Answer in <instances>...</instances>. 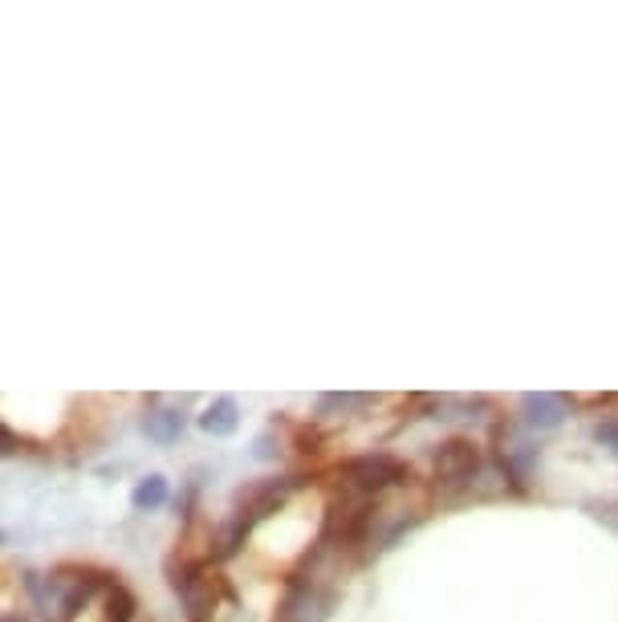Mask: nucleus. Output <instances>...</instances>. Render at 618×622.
Wrapping results in <instances>:
<instances>
[{"mask_svg":"<svg viewBox=\"0 0 618 622\" xmlns=\"http://www.w3.org/2000/svg\"><path fill=\"white\" fill-rule=\"evenodd\" d=\"M0 622H25L21 614H0Z\"/></svg>","mask_w":618,"mask_h":622,"instance_id":"nucleus-12","label":"nucleus"},{"mask_svg":"<svg viewBox=\"0 0 618 622\" xmlns=\"http://www.w3.org/2000/svg\"><path fill=\"white\" fill-rule=\"evenodd\" d=\"M98 586H102V577L98 574H29V590L33 598H37V607H41V614L53 622H74L82 610L90 607V598L98 594Z\"/></svg>","mask_w":618,"mask_h":622,"instance_id":"nucleus-1","label":"nucleus"},{"mask_svg":"<svg viewBox=\"0 0 618 622\" xmlns=\"http://www.w3.org/2000/svg\"><path fill=\"white\" fill-rule=\"evenodd\" d=\"M200 427L208 432V436H232L236 427H240V407H236V399H228V395H220V399H212V403L203 407L200 415Z\"/></svg>","mask_w":618,"mask_h":622,"instance_id":"nucleus-7","label":"nucleus"},{"mask_svg":"<svg viewBox=\"0 0 618 622\" xmlns=\"http://www.w3.org/2000/svg\"><path fill=\"white\" fill-rule=\"evenodd\" d=\"M521 411H526L529 427H557V423L570 415V403H566L561 395L537 390V395H526V399H521Z\"/></svg>","mask_w":618,"mask_h":622,"instance_id":"nucleus-5","label":"nucleus"},{"mask_svg":"<svg viewBox=\"0 0 618 622\" xmlns=\"http://www.w3.org/2000/svg\"><path fill=\"white\" fill-rule=\"evenodd\" d=\"M16 451H21V439L0 423V460H4V456H16Z\"/></svg>","mask_w":618,"mask_h":622,"instance_id":"nucleus-11","label":"nucleus"},{"mask_svg":"<svg viewBox=\"0 0 618 622\" xmlns=\"http://www.w3.org/2000/svg\"><path fill=\"white\" fill-rule=\"evenodd\" d=\"M477 472H480V451L472 439L456 436L435 451V481L444 484V488H460V484H468Z\"/></svg>","mask_w":618,"mask_h":622,"instance_id":"nucleus-3","label":"nucleus"},{"mask_svg":"<svg viewBox=\"0 0 618 622\" xmlns=\"http://www.w3.org/2000/svg\"><path fill=\"white\" fill-rule=\"evenodd\" d=\"M131 500H135V509H139V513L163 509V505H168V481H163V476H147V481L135 484Z\"/></svg>","mask_w":618,"mask_h":622,"instance_id":"nucleus-8","label":"nucleus"},{"mask_svg":"<svg viewBox=\"0 0 618 622\" xmlns=\"http://www.w3.org/2000/svg\"><path fill=\"white\" fill-rule=\"evenodd\" d=\"M407 476H411V468L391 451H367V456H355L338 468V481L358 497H374L391 484H403Z\"/></svg>","mask_w":618,"mask_h":622,"instance_id":"nucleus-2","label":"nucleus"},{"mask_svg":"<svg viewBox=\"0 0 618 622\" xmlns=\"http://www.w3.org/2000/svg\"><path fill=\"white\" fill-rule=\"evenodd\" d=\"M143 432L154 444H175V439L184 436V411H175V407H147Z\"/></svg>","mask_w":618,"mask_h":622,"instance_id":"nucleus-6","label":"nucleus"},{"mask_svg":"<svg viewBox=\"0 0 618 622\" xmlns=\"http://www.w3.org/2000/svg\"><path fill=\"white\" fill-rule=\"evenodd\" d=\"M171 586L184 598L187 619L191 622L208 619V610H212V582L203 577V565H180V570H171Z\"/></svg>","mask_w":618,"mask_h":622,"instance_id":"nucleus-4","label":"nucleus"},{"mask_svg":"<svg viewBox=\"0 0 618 622\" xmlns=\"http://www.w3.org/2000/svg\"><path fill=\"white\" fill-rule=\"evenodd\" d=\"M107 622H135V594L126 590V586H110V598H107Z\"/></svg>","mask_w":618,"mask_h":622,"instance_id":"nucleus-9","label":"nucleus"},{"mask_svg":"<svg viewBox=\"0 0 618 622\" xmlns=\"http://www.w3.org/2000/svg\"><path fill=\"white\" fill-rule=\"evenodd\" d=\"M590 436H594V444H603L606 451L618 456V415H603V420L590 427Z\"/></svg>","mask_w":618,"mask_h":622,"instance_id":"nucleus-10","label":"nucleus"}]
</instances>
